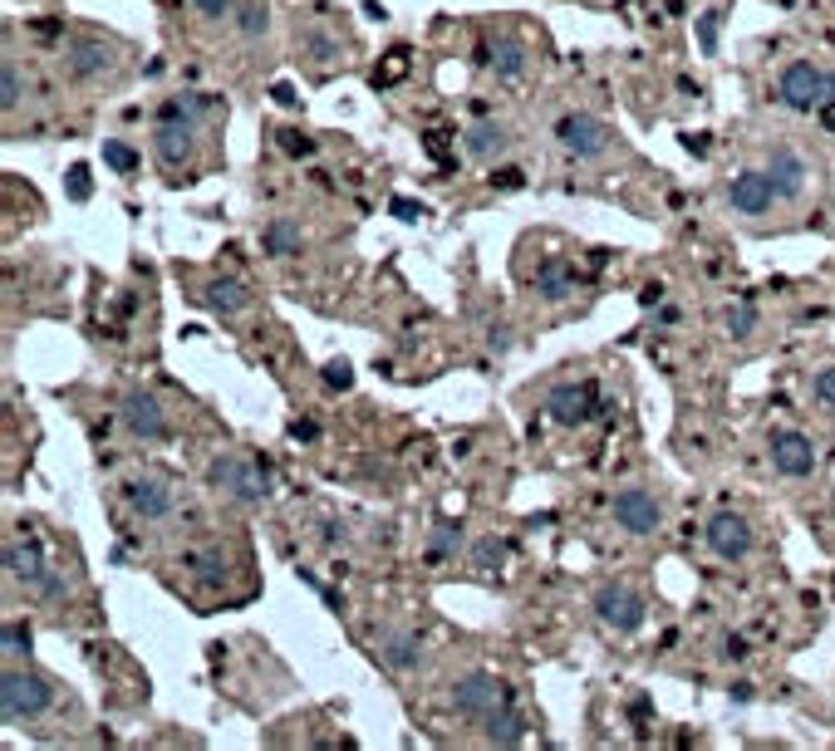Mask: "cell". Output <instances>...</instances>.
<instances>
[{"label":"cell","mask_w":835,"mask_h":751,"mask_svg":"<svg viewBox=\"0 0 835 751\" xmlns=\"http://www.w3.org/2000/svg\"><path fill=\"white\" fill-rule=\"evenodd\" d=\"M207 482H211V492H227L231 501H241V506H261L271 496L266 462L237 457V452H221V457H211Z\"/></svg>","instance_id":"1"},{"label":"cell","mask_w":835,"mask_h":751,"mask_svg":"<svg viewBox=\"0 0 835 751\" xmlns=\"http://www.w3.org/2000/svg\"><path fill=\"white\" fill-rule=\"evenodd\" d=\"M50 697H55V687L40 673L6 669V678H0V717L6 722H30V717H40L50 707Z\"/></svg>","instance_id":"2"},{"label":"cell","mask_w":835,"mask_h":751,"mask_svg":"<svg viewBox=\"0 0 835 751\" xmlns=\"http://www.w3.org/2000/svg\"><path fill=\"white\" fill-rule=\"evenodd\" d=\"M777 99L787 103V109H796V113H816L821 103L831 99L826 69H816L811 59H791V65L781 69V79H777Z\"/></svg>","instance_id":"3"},{"label":"cell","mask_w":835,"mask_h":751,"mask_svg":"<svg viewBox=\"0 0 835 751\" xmlns=\"http://www.w3.org/2000/svg\"><path fill=\"white\" fill-rule=\"evenodd\" d=\"M516 693L506 683H496L492 673H468L458 687H452V707H458V717H472V722H482L487 713H496V707H512Z\"/></svg>","instance_id":"4"},{"label":"cell","mask_w":835,"mask_h":751,"mask_svg":"<svg viewBox=\"0 0 835 751\" xmlns=\"http://www.w3.org/2000/svg\"><path fill=\"white\" fill-rule=\"evenodd\" d=\"M546 412L560 422V428H585L600 408V384L595 378H580V384H556L551 398H546Z\"/></svg>","instance_id":"5"},{"label":"cell","mask_w":835,"mask_h":751,"mask_svg":"<svg viewBox=\"0 0 835 751\" xmlns=\"http://www.w3.org/2000/svg\"><path fill=\"white\" fill-rule=\"evenodd\" d=\"M771 467L781 477H811L816 472V442L796 428H777L771 432Z\"/></svg>","instance_id":"6"},{"label":"cell","mask_w":835,"mask_h":751,"mask_svg":"<svg viewBox=\"0 0 835 751\" xmlns=\"http://www.w3.org/2000/svg\"><path fill=\"white\" fill-rule=\"evenodd\" d=\"M595 615H600L605 629H615V633H639L644 629V599L629 595L625 585H605L595 595Z\"/></svg>","instance_id":"7"},{"label":"cell","mask_w":835,"mask_h":751,"mask_svg":"<svg viewBox=\"0 0 835 751\" xmlns=\"http://www.w3.org/2000/svg\"><path fill=\"white\" fill-rule=\"evenodd\" d=\"M663 521L659 501H653V492H644V486H629V492L615 496V526L629 535H653Z\"/></svg>","instance_id":"8"},{"label":"cell","mask_w":835,"mask_h":751,"mask_svg":"<svg viewBox=\"0 0 835 751\" xmlns=\"http://www.w3.org/2000/svg\"><path fill=\"white\" fill-rule=\"evenodd\" d=\"M556 137H560V147L575 157H600L609 147V129L600 119H590V113H565V119L556 123Z\"/></svg>","instance_id":"9"},{"label":"cell","mask_w":835,"mask_h":751,"mask_svg":"<svg viewBox=\"0 0 835 751\" xmlns=\"http://www.w3.org/2000/svg\"><path fill=\"white\" fill-rule=\"evenodd\" d=\"M703 535H707V550H713L717 560H747V550H752V526H747L737 511H717Z\"/></svg>","instance_id":"10"},{"label":"cell","mask_w":835,"mask_h":751,"mask_svg":"<svg viewBox=\"0 0 835 751\" xmlns=\"http://www.w3.org/2000/svg\"><path fill=\"white\" fill-rule=\"evenodd\" d=\"M123 428H129L133 438H143V442H163V438H167L163 404H157L153 394H143V388L123 394Z\"/></svg>","instance_id":"11"},{"label":"cell","mask_w":835,"mask_h":751,"mask_svg":"<svg viewBox=\"0 0 835 751\" xmlns=\"http://www.w3.org/2000/svg\"><path fill=\"white\" fill-rule=\"evenodd\" d=\"M193 119H157V133H153V157L167 167V173H177V167L193 157Z\"/></svg>","instance_id":"12"},{"label":"cell","mask_w":835,"mask_h":751,"mask_svg":"<svg viewBox=\"0 0 835 751\" xmlns=\"http://www.w3.org/2000/svg\"><path fill=\"white\" fill-rule=\"evenodd\" d=\"M727 202H733V211H743V217H767L771 202H777V183H771L767 173H743L727 187Z\"/></svg>","instance_id":"13"},{"label":"cell","mask_w":835,"mask_h":751,"mask_svg":"<svg viewBox=\"0 0 835 751\" xmlns=\"http://www.w3.org/2000/svg\"><path fill=\"white\" fill-rule=\"evenodd\" d=\"M45 550H40L35 535H25V541H10L6 545V575L15 579V585L25 589H40V579H45Z\"/></svg>","instance_id":"14"},{"label":"cell","mask_w":835,"mask_h":751,"mask_svg":"<svg viewBox=\"0 0 835 751\" xmlns=\"http://www.w3.org/2000/svg\"><path fill=\"white\" fill-rule=\"evenodd\" d=\"M123 501H129V511L139 516V521H163V516L173 511V492H167L163 477H139V482H129Z\"/></svg>","instance_id":"15"},{"label":"cell","mask_w":835,"mask_h":751,"mask_svg":"<svg viewBox=\"0 0 835 751\" xmlns=\"http://www.w3.org/2000/svg\"><path fill=\"white\" fill-rule=\"evenodd\" d=\"M767 177L777 183V197H801L806 192V163H801V153H791V147H771L767 153Z\"/></svg>","instance_id":"16"},{"label":"cell","mask_w":835,"mask_h":751,"mask_svg":"<svg viewBox=\"0 0 835 751\" xmlns=\"http://www.w3.org/2000/svg\"><path fill=\"white\" fill-rule=\"evenodd\" d=\"M378 659H384L394 673H414L422 663V643L414 633H378Z\"/></svg>","instance_id":"17"},{"label":"cell","mask_w":835,"mask_h":751,"mask_svg":"<svg viewBox=\"0 0 835 751\" xmlns=\"http://www.w3.org/2000/svg\"><path fill=\"white\" fill-rule=\"evenodd\" d=\"M536 295L541 300H565V295H575V266L570 261H560V256H551V261H541V270H536Z\"/></svg>","instance_id":"18"},{"label":"cell","mask_w":835,"mask_h":751,"mask_svg":"<svg viewBox=\"0 0 835 751\" xmlns=\"http://www.w3.org/2000/svg\"><path fill=\"white\" fill-rule=\"evenodd\" d=\"M300 246H305V236H300V227H295L290 217H276V221H266V231H261V251L266 256H300Z\"/></svg>","instance_id":"19"},{"label":"cell","mask_w":835,"mask_h":751,"mask_svg":"<svg viewBox=\"0 0 835 751\" xmlns=\"http://www.w3.org/2000/svg\"><path fill=\"white\" fill-rule=\"evenodd\" d=\"M109 65H113V55H109V45H103V40H74V45H69L74 79H94V74H103Z\"/></svg>","instance_id":"20"},{"label":"cell","mask_w":835,"mask_h":751,"mask_svg":"<svg viewBox=\"0 0 835 751\" xmlns=\"http://www.w3.org/2000/svg\"><path fill=\"white\" fill-rule=\"evenodd\" d=\"M482 727H487V742L492 747H521L526 742V717L512 713V707H496V713L482 717Z\"/></svg>","instance_id":"21"},{"label":"cell","mask_w":835,"mask_h":751,"mask_svg":"<svg viewBox=\"0 0 835 751\" xmlns=\"http://www.w3.org/2000/svg\"><path fill=\"white\" fill-rule=\"evenodd\" d=\"M487 65L496 69V79H506V84H516L526 74V45L521 40H512V35H502L492 45V55H487Z\"/></svg>","instance_id":"22"},{"label":"cell","mask_w":835,"mask_h":751,"mask_svg":"<svg viewBox=\"0 0 835 751\" xmlns=\"http://www.w3.org/2000/svg\"><path fill=\"white\" fill-rule=\"evenodd\" d=\"M202 300H207L217 314H237V310H246L251 295H246V285H241V280H207Z\"/></svg>","instance_id":"23"},{"label":"cell","mask_w":835,"mask_h":751,"mask_svg":"<svg viewBox=\"0 0 835 751\" xmlns=\"http://www.w3.org/2000/svg\"><path fill=\"white\" fill-rule=\"evenodd\" d=\"M462 147H468V157H496L506 147V129L502 123H472Z\"/></svg>","instance_id":"24"},{"label":"cell","mask_w":835,"mask_h":751,"mask_svg":"<svg viewBox=\"0 0 835 751\" xmlns=\"http://www.w3.org/2000/svg\"><path fill=\"white\" fill-rule=\"evenodd\" d=\"M103 167H113V173L119 177H133L143 167V157L133 153L129 143H119V137H109V143H103Z\"/></svg>","instance_id":"25"},{"label":"cell","mask_w":835,"mask_h":751,"mask_svg":"<svg viewBox=\"0 0 835 751\" xmlns=\"http://www.w3.org/2000/svg\"><path fill=\"white\" fill-rule=\"evenodd\" d=\"M506 560V541H496V535H482L477 545H472V565L482 570V575H496Z\"/></svg>","instance_id":"26"},{"label":"cell","mask_w":835,"mask_h":751,"mask_svg":"<svg viewBox=\"0 0 835 751\" xmlns=\"http://www.w3.org/2000/svg\"><path fill=\"white\" fill-rule=\"evenodd\" d=\"M727 334H733V340H752L757 334V305L752 300H737L733 310H727Z\"/></svg>","instance_id":"27"},{"label":"cell","mask_w":835,"mask_h":751,"mask_svg":"<svg viewBox=\"0 0 835 751\" xmlns=\"http://www.w3.org/2000/svg\"><path fill=\"white\" fill-rule=\"evenodd\" d=\"M20 99H25V79H20L15 59H6V65H0V103H6V109H15Z\"/></svg>","instance_id":"28"},{"label":"cell","mask_w":835,"mask_h":751,"mask_svg":"<svg viewBox=\"0 0 835 751\" xmlns=\"http://www.w3.org/2000/svg\"><path fill=\"white\" fill-rule=\"evenodd\" d=\"M30 653V623L25 619H6V659Z\"/></svg>","instance_id":"29"},{"label":"cell","mask_w":835,"mask_h":751,"mask_svg":"<svg viewBox=\"0 0 835 751\" xmlns=\"http://www.w3.org/2000/svg\"><path fill=\"white\" fill-rule=\"evenodd\" d=\"M276 137H281V153H285V157H315V147H320L315 137H305L300 129H285V133H276Z\"/></svg>","instance_id":"30"},{"label":"cell","mask_w":835,"mask_h":751,"mask_svg":"<svg viewBox=\"0 0 835 751\" xmlns=\"http://www.w3.org/2000/svg\"><path fill=\"white\" fill-rule=\"evenodd\" d=\"M65 187H69V202H89V197H94V177H89V167L74 163V167H69V177H65Z\"/></svg>","instance_id":"31"},{"label":"cell","mask_w":835,"mask_h":751,"mask_svg":"<svg viewBox=\"0 0 835 751\" xmlns=\"http://www.w3.org/2000/svg\"><path fill=\"white\" fill-rule=\"evenodd\" d=\"M237 25H241V35H246V40L266 35V10H261V5H251V0H246V5L237 10Z\"/></svg>","instance_id":"32"},{"label":"cell","mask_w":835,"mask_h":751,"mask_svg":"<svg viewBox=\"0 0 835 751\" xmlns=\"http://www.w3.org/2000/svg\"><path fill=\"white\" fill-rule=\"evenodd\" d=\"M717 25H723L717 10H703V15H697V45H703V55H717Z\"/></svg>","instance_id":"33"},{"label":"cell","mask_w":835,"mask_h":751,"mask_svg":"<svg viewBox=\"0 0 835 751\" xmlns=\"http://www.w3.org/2000/svg\"><path fill=\"white\" fill-rule=\"evenodd\" d=\"M458 545H462V526H438V535H432V550H428V555H432V560H448Z\"/></svg>","instance_id":"34"},{"label":"cell","mask_w":835,"mask_h":751,"mask_svg":"<svg viewBox=\"0 0 835 751\" xmlns=\"http://www.w3.org/2000/svg\"><path fill=\"white\" fill-rule=\"evenodd\" d=\"M487 183L502 187V192H521V187H526V173H521V167H496Z\"/></svg>","instance_id":"35"},{"label":"cell","mask_w":835,"mask_h":751,"mask_svg":"<svg viewBox=\"0 0 835 751\" xmlns=\"http://www.w3.org/2000/svg\"><path fill=\"white\" fill-rule=\"evenodd\" d=\"M325 384L344 394V388H354V368H349L344 358H334V364H325Z\"/></svg>","instance_id":"36"},{"label":"cell","mask_w":835,"mask_h":751,"mask_svg":"<svg viewBox=\"0 0 835 751\" xmlns=\"http://www.w3.org/2000/svg\"><path fill=\"white\" fill-rule=\"evenodd\" d=\"M40 599H50V605L65 599V575H59V570H45V579H40Z\"/></svg>","instance_id":"37"},{"label":"cell","mask_w":835,"mask_h":751,"mask_svg":"<svg viewBox=\"0 0 835 751\" xmlns=\"http://www.w3.org/2000/svg\"><path fill=\"white\" fill-rule=\"evenodd\" d=\"M305 49H310V55L320 59V65H330V59L340 55V49H334V45H330V40H325V35H305Z\"/></svg>","instance_id":"38"},{"label":"cell","mask_w":835,"mask_h":751,"mask_svg":"<svg viewBox=\"0 0 835 751\" xmlns=\"http://www.w3.org/2000/svg\"><path fill=\"white\" fill-rule=\"evenodd\" d=\"M816 398L835 408V368H821V374H816Z\"/></svg>","instance_id":"39"},{"label":"cell","mask_w":835,"mask_h":751,"mask_svg":"<svg viewBox=\"0 0 835 751\" xmlns=\"http://www.w3.org/2000/svg\"><path fill=\"white\" fill-rule=\"evenodd\" d=\"M290 438H295V442H315V438H320V422L295 418V422H290Z\"/></svg>","instance_id":"40"},{"label":"cell","mask_w":835,"mask_h":751,"mask_svg":"<svg viewBox=\"0 0 835 751\" xmlns=\"http://www.w3.org/2000/svg\"><path fill=\"white\" fill-rule=\"evenodd\" d=\"M193 5H197V15H207V20H227L231 0H193Z\"/></svg>","instance_id":"41"},{"label":"cell","mask_w":835,"mask_h":751,"mask_svg":"<svg viewBox=\"0 0 835 751\" xmlns=\"http://www.w3.org/2000/svg\"><path fill=\"white\" fill-rule=\"evenodd\" d=\"M394 217L398 221H418V217H428V211L414 207V202H404V197H394Z\"/></svg>","instance_id":"42"},{"label":"cell","mask_w":835,"mask_h":751,"mask_svg":"<svg viewBox=\"0 0 835 751\" xmlns=\"http://www.w3.org/2000/svg\"><path fill=\"white\" fill-rule=\"evenodd\" d=\"M683 147H689L693 157H707V133H689L683 137Z\"/></svg>","instance_id":"43"},{"label":"cell","mask_w":835,"mask_h":751,"mask_svg":"<svg viewBox=\"0 0 835 751\" xmlns=\"http://www.w3.org/2000/svg\"><path fill=\"white\" fill-rule=\"evenodd\" d=\"M271 93H276V103H281V109H295V103H300V99H295V89H290V84H276V89H271Z\"/></svg>","instance_id":"44"},{"label":"cell","mask_w":835,"mask_h":751,"mask_svg":"<svg viewBox=\"0 0 835 751\" xmlns=\"http://www.w3.org/2000/svg\"><path fill=\"white\" fill-rule=\"evenodd\" d=\"M727 693H733V703H752V697H757V687H752V683H733V687H727Z\"/></svg>","instance_id":"45"},{"label":"cell","mask_w":835,"mask_h":751,"mask_svg":"<svg viewBox=\"0 0 835 751\" xmlns=\"http://www.w3.org/2000/svg\"><path fill=\"white\" fill-rule=\"evenodd\" d=\"M663 300V285H644L639 290V305H659Z\"/></svg>","instance_id":"46"},{"label":"cell","mask_w":835,"mask_h":751,"mask_svg":"<svg viewBox=\"0 0 835 751\" xmlns=\"http://www.w3.org/2000/svg\"><path fill=\"white\" fill-rule=\"evenodd\" d=\"M727 659H747V639H737V633H733V639H727Z\"/></svg>","instance_id":"47"},{"label":"cell","mask_w":835,"mask_h":751,"mask_svg":"<svg viewBox=\"0 0 835 751\" xmlns=\"http://www.w3.org/2000/svg\"><path fill=\"white\" fill-rule=\"evenodd\" d=\"M59 30H65V25H59V20H40V25H35V35H45V40H55V35H59Z\"/></svg>","instance_id":"48"},{"label":"cell","mask_w":835,"mask_h":751,"mask_svg":"<svg viewBox=\"0 0 835 751\" xmlns=\"http://www.w3.org/2000/svg\"><path fill=\"white\" fill-rule=\"evenodd\" d=\"M344 535H349V531H344V526H340V521H330V526H325V541H330V545H340V541H344Z\"/></svg>","instance_id":"49"},{"label":"cell","mask_w":835,"mask_h":751,"mask_svg":"<svg viewBox=\"0 0 835 751\" xmlns=\"http://www.w3.org/2000/svg\"><path fill=\"white\" fill-rule=\"evenodd\" d=\"M816 113H821V123H826V129H835V99H826Z\"/></svg>","instance_id":"50"},{"label":"cell","mask_w":835,"mask_h":751,"mask_svg":"<svg viewBox=\"0 0 835 751\" xmlns=\"http://www.w3.org/2000/svg\"><path fill=\"white\" fill-rule=\"evenodd\" d=\"M826 89H831V99H835V69H826Z\"/></svg>","instance_id":"51"}]
</instances>
